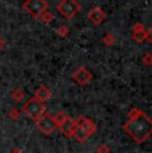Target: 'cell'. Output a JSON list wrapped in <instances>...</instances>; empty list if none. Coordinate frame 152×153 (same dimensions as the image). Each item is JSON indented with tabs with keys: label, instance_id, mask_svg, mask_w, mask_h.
Segmentation results:
<instances>
[{
	"label": "cell",
	"instance_id": "cell-3",
	"mask_svg": "<svg viewBox=\"0 0 152 153\" xmlns=\"http://www.w3.org/2000/svg\"><path fill=\"white\" fill-rule=\"evenodd\" d=\"M57 12L64 19H74V17L81 11V5L77 0H60L57 3Z\"/></svg>",
	"mask_w": 152,
	"mask_h": 153
},
{
	"label": "cell",
	"instance_id": "cell-8",
	"mask_svg": "<svg viewBox=\"0 0 152 153\" xmlns=\"http://www.w3.org/2000/svg\"><path fill=\"white\" fill-rule=\"evenodd\" d=\"M57 128L60 129V132L64 136L71 139L72 134H74V129H75V119H72L69 114H67L59 124H57Z\"/></svg>",
	"mask_w": 152,
	"mask_h": 153
},
{
	"label": "cell",
	"instance_id": "cell-18",
	"mask_svg": "<svg viewBox=\"0 0 152 153\" xmlns=\"http://www.w3.org/2000/svg\"><path fill=\"white\" fill-rule=\"evenodd\" d=\"M96 152L98 153H111V148L107 145V144H101L96 148Z\"/></svg>",
	"mask_w": 152,
	"mask_h": 153
},
{
	"label": "cell",
	"instance_id": "cell-10",
	"mask_svg": "<svg viewBox=\"0 0 152 153\" xmlns=\"http://www.w3.org/2000/svg\"><path fill=\"white\" fill-rule=\"evenodd\" d=\"M132 39L137 44H142L145 42V28L142 23H135L132 27Z\"/></svg>",
	"mask_w": 152,
	"mask_h": 153
},
{
	"label": "cell",
	"instance_id": "cell-9",
	"mask_svg": "<svg viewBox=\"0 0 152 153\" xmlns=\"http://www.w3.org/2000/svg\"><path fill=\"white\" fill-rule=\"evenodd\" d=\"M87 17H88V20H91L95 25H99L106 20L107 13L104 12V10H101L100 7H93L92 10L89 11V13Z\"/></svg>",
	"mask_w": 152,
	"mask_h": 153
},
{
	"label": "cell",
	"instance_id": "cell-16",
	"mask_svg": "<svg viewBox=\"0 0 152 153\" xmlns=\"http://www.w3.org/2000/svg\"><path fill=\"white\" fill-rule=\"evenodd\" d=\"M69 33V29L67 25H60L59 28H57V35H59L60 37H67Z\"/></svg>",
	"mask_w": 152,
	"mask_h": 153
},
{
	"label": "cell",
	"instance_id": "cell-1",
	"mask_svg": "<svg viewBox=\"0 0 152 153\" xmlns=\"http://www.w3.org/2000/svg\"><path fill=\"white\" fill-rule=\"evenodd\" d=\"M123 129L132 137L135 143L143 144L150 139L152 133V120L142 109L133 107L128 111L127 121L123 125Z\"/></svg>",
	"mask_w": 152,
	"mask_h": 153
},
{
	"label": "cell",
	"instance_id": "cell-19",
	"mask_svg": "<svg viewBox=\"0 0 152 153\" xmlns=\"http://www.w3.org/2000/svg\"><path fill=\"white\" fill-rule=\"evenodd\" d=\"M151 33H152V31H151V28H148V29H145V42L147 43H152V37H151Z\"/></svg>",
	"mask_w": 152,
	"mask_h": 153
},
{
	"label": "cell",
	"instance_id": "cell-6",
	"mask_svg": "<svg viewBox=\"0 0 152 153\" xmlns=\"http://www.w3.org/2000/svg\"><path fill=\"white\" fill-rule=\"evenodd\" d=\"M35 124H36L37 129H39L43 134H47V136L52 134L55 131H56V128H57L54 116H52V114H49V113H43L42 116H40L39 119L35 121Z\"/></svg>",
	"mask_w": 152,
	"mask_h": 153
},
{
	"label": "cell",
	"instance_id": "cell-21",
	"mask_svg": "<svg viewBox=\"0 0 152 153\" xmlns=\"http://www.w3.org/2000/svg\"><path fill=\"white\" fill-rule=\"evenodd\" d=\"M1 48H3V40L0 39V49H1Z\"/></svg>",
	"mask_w": 152,
	"mask_h": 153
},
{
	"label": "cell",
	"instance_id": "cell-17",
	"mask_svg": "<svg viewBox=\"0 0 152 153\" xmlns=\"http://www.w3.org/2000/svg\"><path fill=\"white\" fill-rule=\"evenodd\" d=\"M142 61H143V64H145L147 67H151L152 65V55L150 53V52H147V53L143 56Z\"/></svg>",
	"mask_w": 152,
	"mask_h": 153
},
{
	"label": "cell",
	"instance_id": "cell-14",
	"mask_svg": "<svg viewBox=\"0 0 152 153\" xmlns=\"http://www.w3.org/2000/svg\"><path fill=\"white\" fill-rule=\"evenodd\" d=\"M20 114H22V111H20L17 107H12L10 111H8V117H10L11 120H19Z\"/></svg>",
	"mask_w": 152,
	"mask_h": 153
},
{
	"label": "cell",
	"instance_id": "cell-11",
	"mask_svg": "<svg viewBox=\"0 0 152 153\" xmlns=\"http://www.w3.org/2000/svg\"><path fill=\"white\" fill-rule=\"evenodd\" d=\"M51 96H52L51 89H49L48 87H45V85H40V87L35 91V96H34V97L36 100H39L40 102H43V104H45V102L51 99Z\"/></svg>",
	"mask_w": 152,
	"mask_h": 153
},
{
	"label": "cell",
	"instance_id": "cell-15",
	"mask_svg": "<svg viewBox=\"0 0 152 153\" xmlns=\"http://www.w3.org/2000/svg\"><path fill=\"white\" fill-rule=\"evenodd\" d=\"M116 42V39H115V36H113L112 33H106L103 36V44L104 45H107V47H111V45H113Z\"/></svg>",
	"mask_w": 152,
	"mask_h": 153
},
{
	"label": "cell",
	"instance_id": "cell-7",
	"mask_svg": "<svg viewBox=\"0 0 152 153\" xmlns=\"http://www.w3.org/2000/svg\"><path fill=\"white\" fill-rule=\"evenodd\" d=\"M72 79L77 83L79 85H88L92 81V73L89 72L86 67H80L72 73Z\"/></svg>",
	"mask_w": 152,
	"mask_h": 153
},
{
	"label": "cell",
	"instance_id": "cell-5",
	"mask_svg": "<svg viewBox=\"0 0 152 153\" xmlns=\"http://www.w3.org/2000/svg\"><path fill=\"white\" fill-rule=\"evenodd\" d=\"M48 8L49 4L47 0H25L23 3V10L34 19H39L40 15L48 11Z\"/></svg>",
	"mask_w": 152,
	"mask_h": 153
},
{
	"label": "cell",
	"instance_id": "cell-13",
	"mask_svg": "<svg viewBox=\"0 0 152 153\" xmlns=\"http://www.w3.org/2000/svg\"><path fill=\"white\" fill-rule=\"evenodd\" d=\"M54 19H55L54 13L49 12V11H45V12H43V13L39 16V20H42V22L44 23V24H47V25L51 24V23L54 22Z\"/></svg>",
	"mask_w": 152,
	"mask_h": 153
},
{
	"label": "cell",
	"instance_id": "cell-20",
	"mask_svg": "<svg viewBox=\"0 0 152 153\" xmlns=\"http://www.w3.org/2000/svg\"><path fill=\"white\" fill-rule=\"evenodd\" d=\"M11 153H23V151L20 148H13L12 151H11Z\"/></svg>",
	"mask_w": 152,
	"mask_h": 153
},
{
	"label": "cell",
	"instance_id": "cell-12",
	"mask_svg": "<svg viewBox=\"0 0 152 153\" xmlns=\"http://www.w3.org/2000/svg\"><path fill=\"white\" fill-rule=\"evenodd\" d=\"M24 97H25V92L23 89H20V88H16V89H13L12 92H11V99L15 100L16 102L23 101Z\"/></svg>",
	"mask_w": 152,
	"mask_h": 153
},
{
	"label": "cell",
	"instance_id": "cell-2",
	"mask_svg": "<svg viewBox=\"0 0 152 153\" xmlns=\"http://www.w3.org/2000/svg\"><path fill=\"white\" fill-rule=\"evenodd\" d=\"M95 132H96V124L92 120H89L88 117L79 116L77 119H75V129L72 139H75L79 144L87 143L93 136Z\"/></svg>",
	"mask_w": 152,
	"mask_h": 153
},
{
	"label": "cell",
	"instance_id": "cell-4",
	"mask_svg": "<svg viewBox=\"0 0 152 153\" xmlns=\"http://www.w3.org/2000/svg\"><path fill=\"white\" fill-rule=\"evenodd\" d=\"M22 111L24 112L31 120L36 121L43 113H45V104H43V102H40L39 100L32 97V99H28L27 101L24 102Z\"/></svg>",
	"mask_w": 152,
	"mask_h": 153
}]
</instances>
